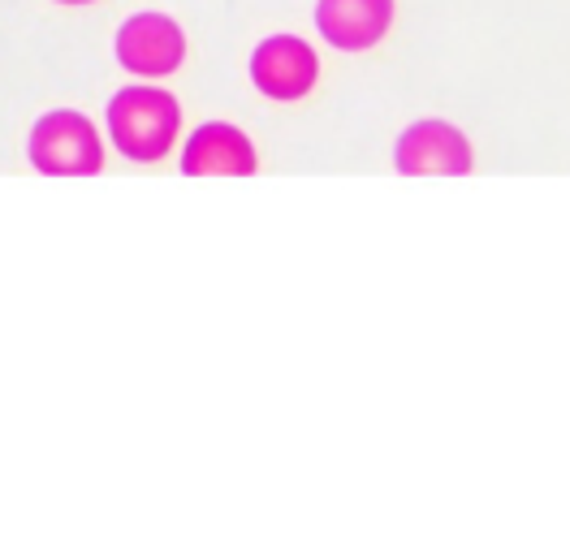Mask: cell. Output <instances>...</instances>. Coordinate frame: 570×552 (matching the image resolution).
I'll return each mask as SVG.
<instances>
[{
	"label": "cell",
	"mask_w": 570,
	"mask_h": 552,
	"mask_svg": "<svg viewBox=\"0 0 570 552\" xmlns=\"http://www.w3.org/2000/svg\"><path fill=\"white\" fill-rule=\"evenodd\" d=\"M181 126V108L160 87H126L108 100V135L130 160H160L169 156Z\"/></svg>",
	"instance_id": "1"
},
{
	"label": "cell",
	"mask_w": 570,
	"mask_h": 552,
	"mask_svg": "<svg viewBox=\"0 0 570 552\" xmlns=\"http://www.w3.org/2000/svg\"><path fill=\"white\" fill-rule=\"evenodd\" d=\"M393 165L411 177H459V172H471V142L459 126L428 117L397 135Z\"/></svg>",
	"instance_id": "2"
},
{
	"label": "cell",
	"mask_w": 570,
	"mask_h": 552,
	"mask_svg": "<svg viewBox=\"0 0 570 552\" xmlns=\"http://www.w3.org/2000/svg\"><path fill=\"white\" fill-rule=\"evenodd\" d=\"M321 78V57L298 34H273L250 52V82L268 100H303Z\"/></svg>",
	"instance_id": "3"
},
{
	"label": "cell",
	"mask_w": 570,
	"mask_h": 552,
	"mask_svg": "<svg viewBox=\"0 0 570 552\" xmlns=\"http://www.w3.org/2000/svg\"><path fill=\"white\" fill-rule=\"evenodd\" d=\"M117 61L139 78H165L186 61V34L165 13H135L117 31Z\"/></svg>",
	"instance_id": "4"
},
{
	"label": "cell",
	"mask_w": 570,
	"mask_h": 552,
	"mask_svg": "<svg viewBox=\"0 0 570 552\" xmlns=\"http://www.w3.org/2000/svg\"><path fill=\"white\" fill-rule=\"evenodd\" d=\"M31 160L43 172H96L100 169V135L82 112H48L31 135Z\"/></svg>",
	"instance_id": "5"
},
{
	"label": "cell",
	"mask_w": 570,
	"mask_h": 552,
	"mask_svg": "<svg viewBox=\"0 0 570 552\" xmlns=\"http://www.w3.org/2000/svg\"><path fill=\"white\" fill-rule=\"evenodd\" d=\"M397 0H321L316 27L337 52H367L376 48L393 27Z\"/></svg>",
	"instance_id": "6"
},
{
	"label": "cell",
	"mask_w": 570,
	"mask_h": 552,
	"mask_svg": "<svg viewBox=\"0 0 570 552\" xmlns=\"http://www.w3.org/2000/svg\"><path fill=\"white\" fill-rule=\"evenodd\" d=\"M181 169L186 172H229V177H243L255 172V147L238 126H225V121H208L199 126L190 142H186V156H181Z\"/></svg>",
	"instance_id": "7"
},
{
	"label": "cell",
	"mask_w": 570,
	"mask_h": 552,
	"mask_svg": "<svg viewBox=\"0 0 570 552\" xmlns=\"http://www.w3.org/2000/svg\"><path fill=\"white\" fill-rule=\"evenodd\" d=\"M57 4H91V0H57Z\"/></svg>",
	"instance_id": "8"
}]
</instances>
